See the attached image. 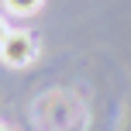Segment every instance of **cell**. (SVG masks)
Returning a JSON list of instances; mask_svg holds the SVG:
<instances>
[{"mask_svg":"<svg viewBox=\"0 0 131 131\" xmlns=\"http://www.w3.org/2000/svg\"><path fill=\"white\" fill-rule=\"evenodd\" d=\"M35 52H38V45H35L31 31H7L4 45H0V62L10 69H24L35 62Z\"/></svg>","mask_w":131,"mask_h":131,"instance_id":"1","label":"cell"},{"mask_svg":"<svg viewBox=\"0 0 131 131\" xmlns=\"http://www.w3.org/2000/svg\"><path fill=\"white\" fill-rule=\"evenodd\" d=\"M0 131H10V128H7V124H0Z\"/></svg>","mask_w":131,"mask_h":131,"instance_id":"4","label":"cell"},{"mask_svg":"<svg viewBox=\"0 0 131 131\" xmlns=\"http://www.w3.org/2000/svg\"><path fill=\"white\" fill-rule=\"evenodd\" d=\"M41 4L45 0H4L7 14H14V17H31V14L41 10Z\"/></svg>","mask_w":131,"mask_h":131,"instance_id":"2","label":"cell"},{"mask_svg":"<svg viewBox=\"0 0 131 131\" xmlns=\"http://www.w3.org/2000/svg\"><path fill=\"white\" fill-rule=\"evenodd\" d=\"M7 31H10V28H7V21L0 17V45H4V38H7Z\"/></svg>","mask_w":131,"mask_h":131,"instance_id":"3","label":"cell"}]
</instances>
